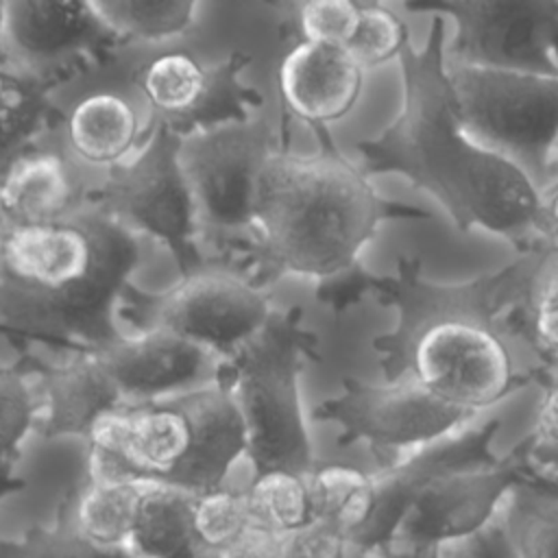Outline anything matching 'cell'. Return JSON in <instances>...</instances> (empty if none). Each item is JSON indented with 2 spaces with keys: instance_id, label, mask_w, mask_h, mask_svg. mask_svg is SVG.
I'll list each match as a JSON object with an SVG mask.
<instances>
[{
  "instance_id": "cell-34",
  "label": "cell",
  "mask_w": 558,
  "mask_h": 558,
  "mask_svg": "<svg viewBox=\"0 0 558 558\" xmlns=\"http://www.w3.org/2000/svg\"><path fill=\"white\" fill-rule=\"evenodd\" d=\"M534 381L543 386L532 432L523 438L527 462L534 475L554 493H558V377L534 368Z\"/></svg>"
},
{
  "instance_id": "cell-41",
  "label": "cell",
  "mask_w": 558,
  "mask_h": 558,
  "mask_svg": "<svg viewBox=\"0 0 558 558\" xmlns=\"http://www.w3.org/2000/svg\"><path fill=\"white\" fill-rule=\"evenodd\" d=\"M22 488H24V482L11 473V464L0 466V501Z\"/></svg>"
},
{
  "instance_id": "cell-24",
  "label": "cell",
  "mask_w": 558,
  "mask_h": 558,
  "mask_svg": "<svg viewBox=\"0 0 558 558\" xmlns=\"http://www.w3.org/2000/svg\"><path fill=\"white\" fill-rule=\"evenodd\" d=\"M497 519L514 558H558V493L521 484Z\"/></svg>"
},
{
  "instance_id": "cell-43",
  "label": "cell",
  "mask_w": 558,
  "mask_h": 558,
  "mask_svg": "<svg viewBox=\"0 0 558 558\" xmlns=\"http://www.w3.org/2000/svg\"><path fill=\"white\" fill-rule=\"evenodd\" d=\"M0 63H4V2H0Z\"/></svg>"
},
{
  "instance_id": "cell-16",
  "label": "cell",
  "mask_w": 558,
  "mask_h": 558,
  "mask_svg": "<svg viewBox=\"0 0 558 558\" xmlns=\"http://www.w3.org/2000/svg\"><path fill=\"white\" fill-rule=\"evenodd\" d=\"M116 41L92 2H4V63L41 83L48 72L109 52Z\"/></svg>"
},
{
  "instance_id": "cell-13",
  "label": "cell",
  "mask_w": 558,
  "mask_h": 558,
  "mask_svg": "<svg viewBox=\"0 0 558 558\" xmlns=\"http://www.w3.org/2000/svg\"><path fill=\"white\" fill-rule=\"evenodd\" d=\"M521 484L547 488L530 469L525 440L495 462L447 473L410 506L392 543L447 549L488 527Z\"/></svg>"
},
{
  "instance_id": "cell-22",
  "label": "cell",
  "mask_w": 558,
  "mask_h": 558,
  "mask_svg": "<svg viewBox=\"0 0 558 558\" xmlns=\"http://www.w3.org/2000/svg\"><path fill=\"white\" fill-rule=\"evenodd\" d=\"M194 499L196 495L181 488L144 482L124 549L133 558H190L201 549L192 525Z\"/></svg>"
},
{
  "instance_id": "cell-6",
  "label": "cell",
  "mask_w": 558,
  "mask_h": 558,
  "mask_svg": "<svg viewBox=\"0 0 558 558\" xmlns=\"http://www.w3.org/2000/svg\"><path fill=\"white\" fill-rule=\"evenodd\" d=\"M318 340L303 327L301 307L272 312L266 325L222 364L225 381L246 427V456L255 475H310L314 449L299 399L303 362L316 360Z\"/></svg>"
},
{
  "instance_id": "cell-17",
  "label": "cell",
  "mask_w": 558,
  "mask_h": 558,
  "mask_svg": "<svg viewBox=\"0 0 558 558\" xmlns=\"http://www.w3.org/2000/svg\"><path fill=\"white\" fill-rule=\"evenodd\" d=\"M124 405L148 403L220 381L222 364L211 351L161 327L124 333L94 351Z\"/></svg>"
},
{
  "instance_id": "cell-27",
  "label": "cell",
  "mask_w": 558,
  "mask_h": 558,
  "mask_svg": "<svg viewBox=\"0 0 558 558\" xmlns=\"http://www.w3.org/2000/svg\"><path fill=\"white\" fill-rule=\"evenodd\" d=\"M92 7L118 41L137 44L177 39L192 28L198 11L190 0H98Z\"/></svg>"
},
{
  "instance_id": "cell-36",
  "label": "cell",
  "mask_w": 558,
  "mask_h": 558,
  "mask_svg": "<svg viewBox=\"0 0 558 558\" xmlns=\"http://www.w3.org/2000/svg\"><path fill=\"white\" fill-rule=\"evenodd\" d=\"M532 336L538 366L558 355V259L545 270L532 299Z\"/></svg>"
},
{
  "instance_id": "cell-25",
  "label": "cell",
  "mask_w": 558,
  "mask_h": 558,
  "mask_svg": "<svg viewBox=\"0 0 558 558\" xmlns=\"http://www.w3.org/2000/svg\"><path fill=\"white\" fill-rule=\"evenodd\" d=\"M312 519L325 521L347 534H353L368 521L375 504L373 477L355 466L327 464L307 475Z\"/></svg>"
},
{
  "instance_id": "cell-8",
  "label": "cell",
  "mask_w": 558,
  "mask_h": 558,
  "mask_svg": "<svg viewBox=\"0 0 558 558\" xmlns=\"http://www.w3.org/2000/svg\"><path fill=\"white\" fill-rule=\"evenodd\" d=\"M447 76L464 135L512 161L543 190L558 144V76L458 63H447Z\"/></svg>"
},
{
  "instance_id": "cell-32",
  "label": "cell",
  "mask_w": 558,
  "mask_h": 558,
  "mask_svg": "<svg viewBox=\"0 0 558 558\" xmlns=\"http://www.w3.org/2000/svg\"><path fill=\"white\" fill-rule=\"evenodd\" d=\"M253 523L244 493L218 488L196 495L192 510L194 538L201 549L220 551Z\"/></svg>"
},
{
  "instance_id": "cell-20",
  "label": "cell",
  "mask_w": 558,
  "mask_h": 558,
  "mask_svg": "<svg viewBox=\"0 0 558 558\" xmlns=\"http://www.w3.org/2000/svg\"><path fill=\"white\" fill-rule=\"evenodd\" d=\"M85 205L76 163L57 150H31L0 177V225L41 227Z\"/></svg>"
},
{
  "instance_id": "cell-1",
  "label": "cell",
  "mask_w": 558,
  "mask_h": 558,
  "mask_svg": "<svg viewBox=\"0 0 558 558\" xmlns=\"http://www.w3.org/2000/svg\"><path fill=\"white\" fill-rule=\"evenodd\" d=\"M558 259V242L541 240L504 268L456 283L427 281L421 259L399 257L388 277L355 275L318 290V299L344 310L362 294L397 312L388 333L373 338L384 381L412 379L445 403L480 414L521 386L510 342L536 357L532 299L541 277Z\"/></svg>"
},
{
  "instance_id": "cell-19",
  "label": "cell",
  "mask_w": 558,
  "mask_h": 558,
  "mask_svg": "<svg viewBox=\"0 0 558 558\" xmlns=\"http://www.w3.org/2000/svg\"><path fill=\"white\" fill-rule=\"evenodd\" d=\"M39 399L37 434L46 440L89 438L100 418L124 401L96 353H78L46 368L35 384Z\"/></svg>"
},
{
  "instance_id": "cell-2",
  "label": "cell",
  "mask_w": 558,
  "mask_h": 558,
  "mask_svg": "<svg viewBox=\"0 0 558 558\" xmlns=\"http://www.w3.org/2000/svg\"><path fill=\"white\" fill-rule=\"evenodd\" d=\"M442 41L445 20L434 15L423 48L401 50V111L381 135L355 146L364 172L403 174L445 207L460 233L480 227L525 251L547 240L538 190L512 161L464 135Z\"/></svg>"
},
{
  "instance_id": "cell-42",
  "label": "cell",
  "mask_w": 558,
  "mask_h": 558,
  "mask_svg": "<svg viewBox=\"0 0 558 558\" xmlns=\"http://www.w3.org/2000/svg\"><path fill=\"white\" fill-rule=\"evenodd\" d=\"M556 179H558V144L554 146V153H551V159H549V183L556 181Z\"/></svg>"
},
{
  "instance_id": "cell-38",
  "label": "cell",
  "mask_w": 558,
  "mask_h": 558,
  "mask_svg": "<svg viewBox=\"0 0 558 558\" xmlns=\"http://www.w3.org/2000/svg\"><path fill=\"white\" fill-rule=\"evenodd\" d=\"M447 554L451 558H514L506 543L499 519H495L488 527H484L475 536L447 547Z\"/></svg>"
},
{
  "instance_id": "cell-14",
  "label": "cell",
  "mask_w": 558,
  "mask_h": 558,
  "mask_svg": "<svg viewBox=\"0 0 558 558\" xmlns=\"http://www.w3.org/2000/svg\"><path fill=\"white\" fill-rule=\"evenodd\" d=\"M270 314L264 290L242 275L229 268H201L161 294L153 310V325L229 360Z\"/></svg>"
},
{
  "instance_id": "cell-9",
  "label": "cell",
  "mask_w": 558,
  "mask_h": 558,
  "mask_svg": "<svg viewBox=\"0 0 558 558\" xmlns=\"http://www.w3.org/2000/svg\"><path fill=\"white\" fill-rule=\"evenodd\" d=\"M181 137L153 122L140 148L105 172L89 201L135 235H148L170 248L181 277L205 268L196 211L179 159Z\"/></svg>"
},
{
  "instance_id": "cell-28",
  "label": "cell",
  "mask_w": 558,
  "mask_h": 558,
  "mask_svg": "<svg viewBox=\"0 0 558 558\" xmlns=\"http://www.w3.org/2000/svg\"><path fill=\"white\" fill-rule=\"evenodd\" d=\"M244 495L253 523L277 534L296 530L312 519L307 475H296L290 471L259 473Z\"/></svg>"
},
{
  "instance_id": "cell-4",
  "label": "cell",
  "mask_w": 558,
  "mask_h": 558,
  "mask_svg": "<svg viewBox=\"0 0 558 558\" xmlns=\"http://www.w3.org/2000/svg\"><path fill=\"white\" fill-rule=\"evenodd\" d=\"M255 244L240 275L264 290L283 275L331 279L353 268L388 220H429V211L381 198L340 153L272 150L255 185Z\"/></svg>"
},
{
  "instance_id": "cell-37",
  "label": "cell",
  "mask_w": 558,
  "mask_h": 558,
  "mask_svg": "<svg viewBox=\"0 0 558 558\" xmlns=\"http://www.w3.org/2000/svg\"><path fill=\"white\" fill-rule=\"evenodd\" d=\"M279 536L264 525L251 523L235 541L218 551V558H279Z\"/></svg>"
},
{
  "instance_id": "cell-44",
  "label": "cell",
  "mask_w": 558,
  "mask_h": 558,
  "mask_svg": "<svg viewBox=\"0 0 558 558\" xmlns=\"http://www.w3.org/2000/svg\"><path fill=\"white\" fill-rule=\"evenodd\" d=\"M538 368H541V371H545V373H551V375H556V377H558V355H554V357L545 360V362H543Z\"/></svg>"
},
{
  "instance_id": "cell-35",
  "label": "cell",
  "mask_w": 558,
  "mask_h": 558,
  "mask_svg": "<svg viewBox=\"0 0 558 558\" xmlns=\"http://www.w3.org/2000/svg\"><path fill=\"white\" fill-rule=\"evenodd\" d=\"M349 538L338 527L310 519L279 536V558H347Z\"/></svg>"
},
{
  "instance_id": "cell-29",
  "label": "cell",
  "mask_w": 558,
  "mask_h": 558,
  "mask_svg": "<svg viewBox=\"0 0 558 558\" xmlns=\"http://www.w3.org/2000/svg\"><path fill=\"white\" fill-rule=\"evenodd\" d=\"M279 35L283 39L347 48L360 22V4L349 0H314L279 4Z\"/></svg>"
},
{
  "instance_id": "cell-18",
  "label": "cell",
  "mask_w": 558,
  "mask_h": 558,
  "mask_svg": "<svg viewBox=\"0 0 558 558\" xmlns=\"http://www.w3.org/2000/svg\"><path fill=\"white\" fill-rule=\"evenodd\" d=\"M364 70L347 48L327 44H294L279 65L281 116L305 122L320 150L338 153L327 124L344 118L357 102Z\"/></svg>"
},
{
  "instance_id": "cell-3",
  "label": "cell",
  "mask_w": 558,
  "mask_h": 558,
  "mask_svg": "<svg viewBox=\"0 0 558 558\" xmlns=\"http://www.w3.org/2000/svg\"><path fill=\"white\" fill-rule=\"evenodd\" d=\"M142 238L89 201L41 227L0 225V327L94 353L120 336L116 307Z\"/></svg>"
},
{
  "instance_id": "cell-40",
  "label": "cell",
  "mask_w": 558,
  "mask_h": 558,
  "mask_svg": "<svg viewBox=\"0 0 558 558\" xmlns=\"http://www.w3.org/2000/svg\"><path fill=\"white\" fill-rule=\"evenodd\" d=\"M541 198V220H543V231L547 240L558 242V179L538 190Z\"/></svg>"
},
{
  "instance_id": "cell-33",
  "label": "cell",
  "mask_w": 558,
  "mask_h": 558,
  "mask_svg": "<svg viewBox=\"0 0 558 558\" xmlns=\"http://www.w3.org/2000/svg\"><path fill=\"white\" fill-rule=\"evenodd\" d=\"M408 44V26L397 13L384 4H360L357 31L349 41L347 52L362 70L399 57Z\"/></svg>"
},
{
  "instance_id": "cell-39",
  "label": "cell",
  "mask_w": 558,
  "mask_h": 558,
  "mask_svg": "<svg viewBox=\"0 0 558 558\" xmlns=\"http://www.w3.org/2000/svg\"><path fill=\"white\" fill-rule=\"evenodd\" d=\"M360 558H451V556L447 554V549H440V547L390 543L373 551H360Z\"/></svg>"
},
{
  "instance_id": "cell-30",
  "label": "cell",
  "mask_w": 558,
  "mask_h": 558,
  "mask_svg": "<svg viewBox=\"0 0 558 558\" xmlns=\"http://www.w3.org/2000/svg\"><path fill=\"white\" fill-rule=\"evenodd\" d=\"M0 558H133L122 547H100L78 536L61 517L0 541Z\"/></svg>"
},
{
  "instance_id": "cell-5",
  "label": "cell",
  "mask_w": 558,
  "mask_h": 558,
  "mask_svg": "<svg viewBox=\"0 0 558 558\" xmlns=\"http://www.w3.org/2000/svg\"><path fill=\"white\" fill-rule=\"evenodd\" d=\"M89 480L153 482L205 495L246 453V427L225 381L122 405L89 438Z\"/></svg>"
},
{
  "instance_id": "cell-21",
  "label": "cell",
  "mask_w": 558,
  "mask_h": 558,
  "mask_svg": "<svg viewBox=\"0 0 558 558\" xmlns=\"http://www.w3.org/2000/svg\"><path fill=\"white\" fill-rule=\"evenodd\" d=\"M150 126H144L135 98L113 89L89 92L63 122L65 155L76 166L109 172L140 148Z\"/></svg>"
},
{
  "instance_id": "cell-10",
  "label": "cell",
  "mask_w": 558,
  "mask_h": 558,
  "mask_svg": "<svg viewBox=\"0 0 558 558\" xmlns=\"http://www.w3.org/2000/svg\"><path fill=\"white\" fill-rule=\"evenodd\" d=\"M403 9L456 22L447 63L558 76V0H414Z\"/></svg>"
},
{
  "instance_id": "cell-15",
  "label": "cell",
  "mask_w": 558,
  "mask_h": 558,
  "mask_svg": "<svg viewBox=\"0 0 558 558\" xmlns=\"http://www.w3.org/2000/svg\"><path fill=\"white\" fill-rule=\"evenodd\" d=\"M499 418L469 423L429 445L403 453L395 462L379 466L371 477L375 504L368 521L351 538L357 551H373L392 543L403 517L414 499L438 477L471 466L495 462L493 440L499 432Z\"/></svg>"
},
{
  "instance_id": "cell-11",
  "label": "cell",
  "mask_w": 558,
  "mask_h": 558,
  "mask_svg": "<svg viewBox=\"0 0 558 558\" xmlns=\"http://www.w3.org/2000/svg\"><path fill=\"white\" fill-rule=\"evenodd\" d=\"M314 418L338 425L342 447L366 442L377 464L386 466L473 423L477 414L445 403L412 379L366 384L347 377L340 395L314 408Z\"/></svg>"
},
{
  "instance_id": "cell-31",
  "label": "cell",
  "mask_w": 558,
  "mask_h": 558,
  "mask_svg": "<svg viewBox=\"0 0 558 558\" xmlns=\"http://www.w3.org/2000/svg\"><path fill=\"white\" fill-rule=\"evenodd\" d=\"M37 388L17 368L0 362V466L11 464L26 438L37 432Z\"/></svg>"
},
{
  "instance_id": "cell-26",
  "label": "cell",
  "mask_w": 558,
  "mask_h": 558,
  "mask_svg": "<svg viewBox=\"0 0 558 558\" xmlns=\"http://www.w3.org/2000/svg\"><path fill=\"white\" fill-rule=\"evenodd\" d=\"M50 113L46 83L0 63V177L39 135Z\"/></svg>"
},
{
  "instance_id": "cell-7",
  "label": "cell",
  "mask_w": 558,
  "mask_h": 558,
  "mask_svg": "<svg viewBox=\"0 0 558 558\" xmlns=\"http://www.w3.org/2000/svg\"><path fill=\"white\" fill-rule=\"evenodd\" d=\"M288 122L272 126L268 120L233 122L181 137L179 159L192 194L198 242L227 248L233 259H244L255 244V185L266 157L288 148Z\"/></svg>"
},
{
  "instance_id": "cell-12",
  "label": "cell",
  "mask_w": 558,
  "mask_h": 558,
  "mask_svg": "<svg viewBox=\"0 0 558 558\" xmlns=\"http://www.w3.org/2000/svg\"><path fill=\"white\" fill-rule=\"evenodd\" d=\"M251 59L242 52L207 65L185 50H168L135 70V89L148 118L179 137L253 118L262 105L255 89L240 83Z\"/></svg>"
},
{
  "instance_id": "cell-23",
  "label": "cell",
  "mask_w": 558,
  "mask_h": 558,
  "mask_svg": "<svg viewBox=\"0 0 558 558\" xmlns=\"http://www.w3.org/2000/svg\"><path fill=\"white\" fill-rule=\"evenodd\" d=\"M144 482H98L87 484L74 493L61 508V519L85 541L100 547L126 545Z\"/></svg>"
}]
</instances>
